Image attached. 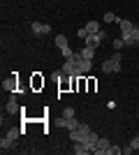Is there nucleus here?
Wrapping results in <instances>:
<instances>
[{"label":"nucleus","mask_w":139,"mask_h":155,"mask_svg":"<svg viewBox=\"0 0 139 155\" xmlns=\"http://www.w3.org/2000/svg\"><path fill=\"white\" fill-rule=\"evenodd\" d=\"M72 58L77 60V72H79V74H84V77H86L88 72L93 70V60H86V58H81L79 53H74Z\"/></svg>","instance_id":"f03ea898"},{"label":"nucleus","mask_w":139,"mask_h":155,"mask_svg":"<svg viewBox=\"0 0 139 155\" xmlns=\"http://www.w3.org/2000/svg\"><path fill=\"white\" fill-rule=\"evenodd\" d=\"M95 88H98V81H95V79H88V91H95Z\"/></svg>","instance_id":"cd10ccee"},{"label":"nucleus","mask_w":139,"mask_h":155,"mask_svg":"<svg viewBox=\"0 0 139 155\" xmlns=\"http://www.w3.org/2000/svg\"><path fill=\"white\" fill-rule=\"evenodd\" d=\"M5 111L7 114H19V111H23L19 107V102H16V93H12V97L7 100V104H5Z\"/></svg>","instance_id":"6e6552de"},{"label":"nucleus","mask_w":139,"mask_h":155,"mask_svg":"<svg viewBox=\"0 0 139 155\" xmlns=\"http://www.w3.org/2000/svg\"><path fill=\"white\" fill-rule=\"evenodd\" d=\"M88 132H91V127H88L86 123H81L77 130H70V139H72V141H84Z\"/></svg>","instance_id":"7ed1b4c3"},{"label":"nucleus","mask_w":139,"mask_h":155,"mask_svg":"<svg viewBox=\"0 0 139 155\" xmlns=\"http://www.w3.org/2000/svg\"><path fill=\"white\" fill-rule=\"evenodd\" d=\"M42 86H44V77H42V74H33V79H30V88H33V91H40Z\"/></svg>","instance_id":"ddd939ff"},{"label":"nucleus","mask_w":139,"mask_h":155,"mask_svg":"<svg viewBox=\"0 0 139 155\" xmlns=\"http://www.w3.org/2000/svg\"><path fill=\"white\" fill-rule=\"evenodd\" d=\"M111 58H114V60H118V63H121V58H123V53H121V51H114V56H111Z\"/></svg>","instance_id":"c85d7f7f"},{"label":"nucleus","mask_w":139,"mask_h":155,"mask_svg":"<svg viewBox=\"0 0 139 155\" xmlns=\"http://www.w3.org/2000/svg\"><path fill=\"white\" fill-rule=\"evenodd\" d=\"M84 28H86V30H88V35H91V32H100V30H102L98 21H88V23H86V26H84Z\"/></svg>","instance_id":"f3484780"},{"label":"nucleus","mask_w":139,"mask_h":155,"mask_svg":"<svg viewBox=\"0 0 139 155\" xmlns=\"http://www.w3.org/2000/svg\"><path fill=\"white\" fill-rule=\"evenodd\" d=\"M137 134H139V132H137Z\"/></svg>","instance_id":"c756f323"},{"label":"nucleus","mask_w":139,"mask_h":155,"mask_svg":"<svg viewBox=\"0 0 139 155\" xmlns=\"http://www.w3.org/2000/svg\"><path fill=\"white\" fill-rule=\"evenodd\" d=\"M63 116H65V118H72L74 116V107H65V109H63Z\"/></svg>","instance_id":"a878e982"},{"label":"nucleus","mask_w":139,"mask_h":155,"mask_svg":"<svg viewBox=\"0 0 139 155\" xmlns=\"http://www.w3.org/2000/svg\"><path fill=\"white\" fill-rule=\"evenodd\" d=\"M30 30H33L35 35H49V32H51V26H49V23H40V21H33Z\"/></svg>","instance_id":"9d476101"},{"label":"nucleus","mask_w":139,"mask_h":155,"mask_svg":"<svg viewBox=\"0 0 139 155\" xmlns=\"http://www.w3.org/2000/svg\"><path fill=\"white\" fill-rule=\"evenodd\" d=\"M121 153H123V148H118V146H114V143L109 146V148H107V155H121Z\"/></svg>","instance_id":"4be33fe9"},{"label":"nucleus","mask_w":139,"mask_h":155,"mask_svg":"<svg viewBox=\"0 0 139 155\" xmlns=\"http://www.w3.org/2000/svg\"><path fill=\"white\" fill-rule=\"evenodd\" d=\"M60 70H63V74H65V77H79V72H77V60H74V58L65 60Z\"/></svg>","instance_id":"423d86ee"},{"label":"nucleus","mask_w":139,"mask_h":155,"mask_svg":"<svg viewBox=\"0 0 139 155\" xmlns=\"http://www.w3.org/2000/svg\"><path fill=\"white\" fill-rule=\"evenodd\" d=\"M102 72H104V74H118L121 72V63L114 60V58L104 60V63H102Z\"/></svg>","instance_id":"39448f33"},{"label":"nucleus","mask_w":139,"mask_h":155,"mask_svg":"<svg viewBox=\"0 0 139 155\" xmlns=\"http://www.w3.org/2000/svg\"><path fill=\"white\" fill-rule=\"evenodd\" d=\"M127 146L132 148V153H134V150H139V134H137V137H132V139H130V143H127Z\"/></svg>","instance_id":"5701e85b"},{"label":"nucleus","mask_w":139,"mask_h":155,"mask_svg":"<svg viewBox=\"0 0 139 155\" xmlns=\"http://www.w3.org/2000/svg\"><path fill=\"white\" fill-rule=\"evenodd\" d=\"M79 118H77V116H72V118H67V120H65V130H77V127H79Z\"/></svg>","instance_id":"dca6fc26"},{"label":"nucleus","mask_w":139,"mask_h":155,"mask_svg":"<svg viewBox=\"0 0 139 155\" xmlns=\"http://www.w3.org/2000/svg\"><path fill=\"white\" fill-rule=\"evenodd\" d=\"M72 153H74V155H86V153H91V148H88V146H86L84 141H74Z\"/></svg>","instance_id":"f8f14e48"},{"label":"nucleus","mask_w":139,"mask_h":155,"mask_svg":"<svg viewBox=\"0 0 139 155\" xmlns=\"http://www.w3.org/2000/svg\"><path fill=\"white\" fill-rule=\"evenodd\" d=\"M23 132V130H19V127H7V132H5V137L7 139H12V141H16L19 139V134Z\"/></svg>","instance_id":"4468645a"},{"label":"nucleus","mask_w":139,"mask_h":155,"mask_svg":"<svg viewBox=\"0 0 139 155\" xmlns=\"http://www.w3.org/2000/svg\"><path fill=\"white\" fill-rule=\"evenodd\" d=\"M104 37H107L104 30H100V32H91V35L86 37V46H91V49H98V46L104 42Z\"/></svg>","instance_id":"20e7f679"},{"label":"nucleus","mask_w":139,"mask_h":155,"mask_svg":"<svg viewBox=\"0 0 139 155\" xmlns=\"http://www.w3.org/2000/svg\"><path fill=\"white\" fill-rule=\"evenodd\" d=\"M132 46H139V26L134 28V32H132Z\"/></svg>","instance_id":"393cba45"},{"label":"nucleus","mask_w":139,"mask_h":155,"mask_svg":"<svg viewBox=\"0 0 139 155\" xmlns=\"http://www.w3.org/2000/svg\"><path fill=\"white\" fill-rule=\"evenodd\" d=\"M53 42H56V46H58V49H63V46H67V37H65V35H58V37L53 39Z\"/></svg>","instance_id":"412c9836"},{"label":"nucleus","mask_w":139,"mask_h":155,"mask_svg":"<svg viewBox=\"0 0 139 155\" xmlns=\"http://www.w3.org/2000/svg\"><path fill=\"white\" fill-rule=\"evenodd\" d=\"M16 88H19V77H16V72H14L9 79H5V81H2V91H7V93H16Z\"/></svg>","instance_id":"0eeeda50"},{"label":"nucleus","mask_w":139,"mask_h":155,"mask_svg":"<svg viewBox=\"0 0 139 155\" xmlns=\"http://www.w3.org/2000/svg\"><path fill=\"white\" fill-rule=\"evenodd\" d=\"M60 56H63V58H65V60H70V58H72V56H74V51H72V49H70V44L60 49Z\"/></svg>","instance_id":"aec40b11"},{"label":"nucleus","mask_w":139,"mask_h":155,"mask_svg":"<svg viewBox=\"0 0 139 155\" xmlns=\"http://www.w3.org/2000/svg\"><path fill=\"white\" fill-rule=\"evenodd\" d=\"M98 141H100V137L95 134L93 130H91V132H88V134H86V139H84V143H86L88 148H91V153H93V148H95V143H98Z\"/></svg>","instance_id":"9b49d317"},{"label":"nucleus","mask_w":139,"mask_h":155,"mask_svg":"<svg viewBox=\"0 0 139 155\" xmlns=\"http://www.w3.org/2000/svg\"><path fill=\"white\" fill-rule=\"evenodd\" d=\"M111 143H109V139H104V137H100V141L95 143V148H93V155H107V148H109Z\"/></svg>","instance_id":"1a4fd4ad"},{"label":"nucleus","mask_w":139,"mask_h":155,"mask_svg":"<svg viewBox=\"0 0 139 155\" xmlns=\"http://www.w3.org/2000/svg\"><path fill=\"white\" fill-rule=\"evenodd\" d=\"M79 56L81 58H86V60H93V56H95V49H91V46H84L79 51Z\"/></svg>","instance_id":"2eb2a0df"},{"label":"nucleus","mask_w":139,"mask_h":155,"mask_svg":"<svg viewBox=\"0 0 139 155\" xmlns=\"http://www.w3.org/2000/svg\"><path fill=\"white\" fill-rule=\"evenodd\" d=\"M77 37H79V39H86L88 37V30H86V28H79V30H77Z\"/></svg>","instance_id":"bb28decb"},{"label":"nucleus","mask_w":139,"mask_h":155,"mask_svg":"<svg viewBox=\"0 0 139 155\" xmlns=\"http://www.w3.org/2000/svg\"><path fill=\"white\" fill-rule=\"evenodd\" d=\"M12 146H14L12 139H7V137H2V139H0V150H2V153H5V150H9Z\"/></svg>","instance_id":"a211bd4d"},{"label":"nucleus","mask_w":139,"mask_h":155,"mask_svg":"<svg viewBox=\"0 0 139 155\" xmlns=\"http://www.w3.org/2000/svg\"><path fill=\"white\" fill-rule=\"evenodd\" d=\"M123 46H125V42H123V39H114V51H121V49H123Z\"/></svg>","instance_id":"b1692460"},{"label":"nucleus","mask_w":139,"mask_h":155,"mask_svg":"<svg viewBox=\"0 0 139 155\" xmlns=\"http://www.w3.org/2000/svg\"><path fill=\"white\" fill-rule=\"evenodd\" d=\"M118 26H121V39L125 42V46H132V32L137 28V23H132V21H127V19H121Z\"/></svg>","instance_id":"f257e3e1"},{"label":"nucleus","mask_w":139,"mask_h":155,"mask_svg":"<svg viewBox=\"0 0 139 155\" xmlns=\"http://www.w3.org/2000/svg\"><path fill=\"white\" fill-rule=\"evenodd\" d=\"M102 21H104V23H118V16H116V14H114V12H107L104 14V16H102Z\"/></svg>","instance_id":"6ab92c4d"}]
</instances>
